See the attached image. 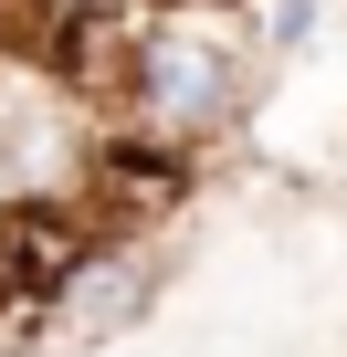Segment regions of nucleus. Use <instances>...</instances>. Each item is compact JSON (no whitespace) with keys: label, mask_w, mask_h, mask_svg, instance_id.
Listing matches in <instances>:
<instances>
[{"label":"nucleus","mask_w":347,"mask_h":357,"mask_svg":"<svg viewBox=\"0 0 347 357\" xmlns=\"http://www.w3.org/2000/svg\"><path fill=\"white\" fill-rule=\"evenodd\" d=\"M147 294H158V263L137 252V242H95L84 263H74V284L53 294V336L64 347H105V336H126L137 315H147Z\"/></svg>","instance_id":"2"},{"label":"nucleus","mask_w":347,"mask_h":357,"mask_svg":"<svg viewBox=\"0 0 347 357\" xmlns=\"http://www.w3.org/2000/svg\"><path fill=\"white\" fill-rule=\"evenodd\" d=\"M253 105V22L242 0H147L126 32V116L168 147H211Z\"/></svg>","instance_id":"1"}]
</instances>
